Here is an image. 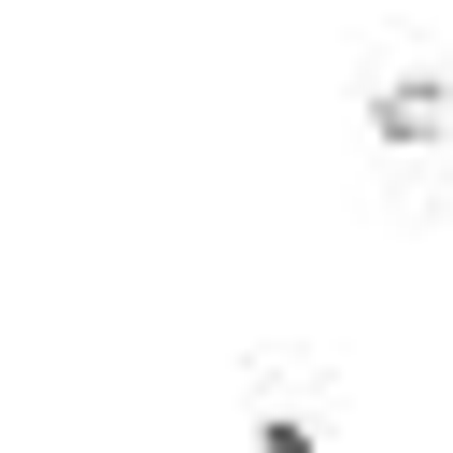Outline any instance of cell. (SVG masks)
Instances as JSON below:
<instances>
[{"mask_svg": "<svg viewBox=\"0 0 453 453\" xmlns=\"http://www.w3.org/2000/svg\"><path fill=\"white\" fill-rule=\"evenodd\" d=\"M368 127H382V142H411V156H425V142H439V127H453V99H439V85H425V71H396V85H382V99H368Z\"/></svg>", "mask_w": 453, "mask_h": 453, "instance_id": "cell-1", "label": "cell"}, {"mask_svg": "<svg viewBox=\"0 0 453 453\" xmlns=\"http://www.w3.org/2000/svg\"><path fill=\"white\" fill-rule=\"evenodd\" d=\"M255 453H326V439H311L297 411H269V425H255Z\"/></svg>", "mask_w": 453, "mask_h": 453, "instance_id": "cell-2", "label": "cell"}]
</instances>
